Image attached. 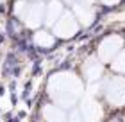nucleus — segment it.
<instances>
[]
</instances>
